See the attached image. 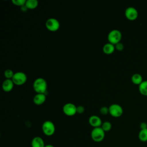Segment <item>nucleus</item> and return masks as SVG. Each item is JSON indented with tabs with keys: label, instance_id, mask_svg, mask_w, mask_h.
Here are the masks:
<instances>
[{
	"label": "nucleus",
	"instance_id": "obj_17",
	"mask_svg": "<svg viewBox=\"0 0 147 147\" xmlns=\"http://www.w3.org/2000/svg\"><path fill=\"white\" fill-rule=\"evenodd\" d=\"M38 2L37 0H28L26 1L25 5L28 9H34L37 7Z\"/></svg>",
	"mask_w": 147,
	"mask_h": 147
},
{
	"label": "nucleus",
	"instance_id": "obj_9",
	"mask_svg": "<svg viewBox=\"0 0 147 147\" xmlns=\"http://www.w3.org/2000/svg\"><path fill=\"white\" fill-rule=\"evenodd\" d=\"M125 15L126 17L131 21L135 20L137 19L138 16V13L137 10L134 7H128L126 9L125 11Z\"/></svg>",
	"mask_w": 147,
	"mask_h": 147
},
{
	"label": "nucleus",
	"instance_id": "obj_10",
	"mask_svg": "<svg viewBox=\"0 0 147 147\" xmlns=\"http://www.w3.org/2000/svg\"><path fill=\"white\" fill-rule=\"evenodd\" d=\"M88 123L90 126L93 127V128H95L101 127L103 122L99 117L95 115H92L88 119Z\"/></svg>",
	"mask_w": 147,
	"mask_h": 147
},
{
	"label": "nucleus",
	"instance_id": "obj_24",
	"mask_svg": "<svg viewBox=\"0 0 147 147\" xmlns=\"http://www.w3.org/2000/svg\"><path fill=\"white\" fill-rule=\"evenodd\" d=\"M76 111H77V113L82 114L84 111V107L82 105H79V106H77Z\"/></svg>",
	"mask_w": 147,
	"mask_h": 147
},
{
	"label": "nucleus",
	"instance_id": "obj_2",
	"mask_svg": "<svg viewBox=\"0 0 147 147\" xmlns=\"http://www.w3.org/2000/svg\"><path fill=\"white\" fill-rule=\"evenodd\" d=\"M105 137V132L101 127L93 128L91 132V137L92 140L96 142L102 141Z\"/></svg>",
	"mask_w": 147,
	"mask_h": 147
},
{
	"label": "nucleus",
	"instance_id": "obj_14",
	"mask_svg": "<svg viewBox=\"0 0 147 147\" xmlns=\"http://www.w3.org/2000/svg\"><path fill=\"white\" fill-rule=\"evenodd\" d=\"M115 49V45L110 42L106 43L103 47V51L105 54L107 55H110L113 53L114 52Z\"/></svg>",
	"mask_w": 147,
	"mask_h": 147
},
{
	"label": "nucleus",
	"instance_id": "obj_3",
	"mask_svg": "<svg viewBox=\"0 0 147 147\" xmlns=\"http://www.w3.org/2000/svg\"><path fill=\"white\" fill-rule=\"evenodd\" d=\"M122 38V33L121 32L117 29H113L111 30L107 36V40L109 42L115 45L117 43L119 42Z\"/></svg>",
	"mask_w": 147,
	"mask_h": 147
},
{
	"label": "nucleus",
	"instance_id": "obj_4",
	"mask_svg": "<svg viewBox=\"0 0 147 147\" xmlns=\"http://www.w3.org/2000/svg\"><path fill=\"white\" fill-rule=\"evenodd\" d=\"M43 133L47 136H51L55 132V126L51 121H45L41 126Z\"/></svg>",
	"mask_w": 147,
	"mask_h": 147
},
{
	"label": "nucleus",
	"instance_id": "obj_19",
	"mask_svg": "<svg viewBox=\"0 0 147 147\" xmlns=\"http://www.w3.org/2000/svg\"><path fill=\"white\" fill-rule=\"evenodd\" d=\"M101 127L105 132H107L111 129L112 125L109 121H105L102 123Z\"/></svg>",
	"mask_w": 147,
	"mask_h": 147
},
{
	"label": "nucleus",
	"instance_id": "obj_15",
	"mask_svg": "<svg viewBox=\"0 0 147 147\" xmlns=\"http://www.w3.org/2000/svg\"><path fill=\"white\" fill-rule=\"evenodd\" d=\"M131 79L132 82L134 84H137V85H140L143 82L142 76L140 74H138V73L134 74L132 75Z\"/></svg>",
	"mask_w": 147,
	"mask_h": 147
},
{
	"label": "nucleus",
	"instance_id": "obj_1",
	"mask_svg": "<svg viewBox=\"0 0 147 147\" xmlns=\"http://www.w3.org/2000/svg\"><path fill=\"white\" fill-rule=\"evenodd\" d=\"M47 82L42 78H37L33 84V89L37 94H45L47 90Z\"/></svg>",
	"mask_w": 147,
	"mask_h": 147
},
{
	"label": "nucleus",
	"instance_id": "obj_23",
	"mask_svg": "<svg viewBox=\"0 0 147 147\" xmlns=\"http://www.w3.org/2000/svg\"><path fill=\"white\" fill-rule=\"evenodd\" d=\"M115 49H117V51H122L124 48V45L122 42H119L115 45Z\"/></svg>",
	"mask_w": 147,
	"mask_h": 147
},
{
	"label": "nucleus",
	"instance_id": "obj_28",
	"mask_svg": "<svg viewBox=\"0 0 147 147\" xmlns=\"http://www.w3.org/2000/svg\"></svg>",
	"mask_w": 147,
	"mask_h": 147
},
{
	"label": "nucleus",
	"instance_id": "obj_16",
	"mask_svg": "<svg viewBox=\"0 0 147 147\" xmlns=\"http://www.w3.org/2000/svg\"><path fill=\"white\" fill-rule=\"evenodd\" d=\"M140 92L144 95L147 96V80L143 81L138 87Z\"/></svg>",
	"mask_w": 147,
	"mask_h": 147
},
{
	"label": "nucleus",
	"instance_id": "obj_25",
	"mask_svg": "<svg viewBox=\"0 0 147 147\" xmlns=\"http://www.w3.org/2000/svg\"><path fill=\"white\" fill-rule=\"evenodd\" d=\"M140 127L141 129H147V123L145 122H142L140 123Z\"/></svg>",
	"mask_w": 147,
	"mask_h": 147
},
{
	"label": "nucleus",
	"instance_id": "obj_22",
	"mask_svg": "<svg viewBox=\"0 0 147 147\" xmlns=\"http://www.w3.org/2000/svg\"><path fill=\"white\" fill-rule=\"evenodd\" d=\"M100 113L103 115H106L109 113V107L106 106H103L100 109Z\"/></svg>",
	"mask_w": 147,
	"mask_h": 147
},
{
	"label": "nucleus",
	"instance_id": "obj_21",
	"mask_svg": "<svg viewBox=\"0 0 147 147\" xmlns=\"http://www.w3.org/2000/svg\"><path fill=\"white\" fill-rule=\"evenodd\" d=\"M26 0H12V3L17 6H24L26 3Z\"/></svg>",
	"mask_w": 147,
	"mask_h": 147
},
{
	"label": "nucleus",
	"instance_id": "obj_27",
	"mask_svg": "<svg viewBox=\"0 0 147 147\" xmlns=\"http://www.w3.org/2000/svg\"><path fill=\"white\" fill-rule=\"evenodd\" d=\"M45 147H55V146L51 144H47V145H45Z\"/></svg>",
	"mask_w": 147,
	"mask_h": 147
},
{
	"label": "nucleus",
	"instance_id": "obj_18",
	"mask_svg": "<svg viewBox=\"0 0 147 147\" xmlns=\"http://www.w3.org/2000/svg\"><path fill=\"white\" fill-rule=\"evenodd\" d=\"M138 138L142 142H147V129H141L138 133Z\"/></svg>",
	"mask_w": 147,
	"mask_h": 147
},
{
	"label": "nucleus",
	"instance_id": "obj_20",
	"mask_svg": "<svg viewBox=\"0 0 147 147\" xmlns=\"http://www.w3.org/2000/svg\"><path fill=\"white\" fill-rule=\"evenodd\" d=\"M14 73L11 69H7L4 72V76L6 79H11L14 76Z\"/></svg>",
	"mask_w": 147,
	"mask_h": 147
},
{
	"label": "nucleus",
	"instance_id": "obj_7",
	"mask_svg": "<svg viewBox=\"0 0 147 147\" xmlns=\"http://www.w3.org/2000/svg\"><path fill=\"white\" fill-rule=\"evenodd\" d=\"M109 114L115 118L119 117L123 114V109L122 106L118 104L114 103L111 105L109 107Z\"/></svg>",
	"mask_w": 147,
	"mask_h": 147
},
{
	"label": "nucleus",
	"instance_id": "obj_6",
	"mask_svg": "<svg viewBox=\"0 0 147 147\" xmlns=\"http://www.w3.org/2000/svg\"><path fill=\"white\" fill-rule=\"evenodd\" d=\"M45 26L49 31L56 32L60 28V24L57 19L55 18H50L47 20Z\"/></svg>",
	"mask_w": 147,
	"mask_h": 147
},
{
	"label": "nucleus",
	"instance_id": "obj_26",
	"mask_svg": "<svg viewBox=\"0 0 147 147\" xmlns=\"http://www.w3.org/2000/svg\"><path fill=\"white\" fill-rule=\"evenodd\" d=\"M21 10H22V11H26V10H27V9H28L27 8V7L26 6V5H25L24 6H21Z\"/></svg>",
	"mask_w": 147,
	"mask_h": 147
},
{
	"label": "nucleus",
	"instance_id": "obj_8",
	"mask_svg": "<svg viewBox=\"0 0 147 147\" xmlns=\"http://www.w3.org/2000/svg\"><path fill=\"white\" fill-rule=\"evenodd\" d=\"M76 107L74 104L72 103H67L63 107V111L65 115L69 117H72L77 113Z\"/></svg>",
	"mask_w": 147,
	"mask_h": 147
},
{
	"label": "nucleus",
	"instance_id": "obj_13",
	"mask_svg": "<svg viewBox=\"0 0 147 147\" xmlns=\"http://www.w3.org/2000/svg\"><path fill=\"white\" fill-rule=\"evenodd\" d=\"M45 145L43 139L39 136L34 137L31 141L32 147H45Z\"/></svg>",
	"mask_w": 147,
	"mask_h": 147
},
{
	"label": "nucleus",
	"instance_id": "obj_12",
	"mask_svg": "<svg viewBox=\"0 0 147 147\" xmlns=\"http://www.w3.org/2000/svg\"><path fill=\"white\" fill-rule=\"evenodd\" d=\"M47 97L45 94H36L33 98V102L36 105H41L46 100Z\"/></svg>",
	"mask_w": 147,
	"mask_h": 147
},
{
	"label": "nucleus",
	"instance_id": "obj_11",
	"mask_svg": "<svg viewBox=\"0 0 147 147\" xmlns=\"http://www.w3.org/2000/svg\"><path fill=\"white\" fill-rule=\"evenodd\" d=\"M14 83L11 79H5L2 84V87L5 92H10L14 87Z\"/></svg>",
	"mask_w": 147,
	"mask_h": 147
},
{
	"label": "nucleus",
	"instance_id": "obj_5",
	"mask_svg": "<svg viewBox=\"0 0 147 147\" xmlns=\"http://www.w3.org/2000/svg\"><path fill=\"white\" fill-rule=\"evenodd\" d=\"M11 80L14 84L21 86L26 83L27 80V76L23 72H17L14 73Z\"/></svg>",
	"mask_w": 147,
	"mask_h": 147
}]
</instances>
